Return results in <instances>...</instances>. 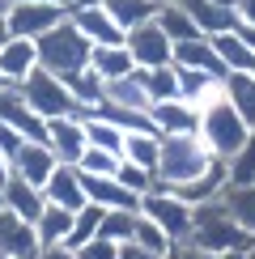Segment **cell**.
I'll return each instance as SVG.
<instances>
[{"instance_id":"6da1fadb","label":"cell","mask_w":255,"mask_h":259,"mask_svg":"<svg viewBox=\"0 0 255 259\" xmlns=\"http://www.w3.org/2000/svg\"><path fill=\"white\" fill-rule=\"evenodd\" d=\"M196 251L204 255H217V251H251L255 246V234H247L238 221H234V212L226 208V200H208V204H196V234H191V242Z\"/></svg>"},{"instance_id":"7a4b0ae2","label":"cell","mask_w":255,"mask_h":259,"mask_svg":"<svg viewBox=\"0 0 255 259\" xmlns=\"http://www.w3.org/2000/svg\"><path fill=\"white\" fill-rule=\"evenodd\" d=\"M251 136V123L242 119L238 111H234V102L226 98V94H217V98H208L204 106H200V140L208 145L212 157H234L242 145H247Z\"/></svg>"},{"instance_id":"3957f363","label":"cell","mask_w":255,"mask_h":259,"mask_svg":"<svg viewBox=\"0 0 255 259\" xmlns=\"http://www.w3.org/2000/svg\"><path fill=\"white\" fill-rule=\"evenodd\" d=\"M90 56H94V42L72 21H64V26H56L51 34L38 38V64L47 72H56V77H64V81H72L77 72L90 68Z\"/></svg>"},{"instance_id":"277c9868","label":"cell","mask_w":255,"mask_h":259,"mask_svg":"<svg viewBox=\"0 0 255 259\" xmlns=\"http://www.w3.org/2000/svg\"><path fill=\"white\" fill-rule=\"evenodd\" d=\"M208 145L200 136H162V157H157V183L162 187H183V183L200 179L212 166Z\"/></svg>"},{"instance_id":"5b68a950","label":"cell","mask_w":255,"mask_h":259,"mask_svg":"<svg viewBox=\"0 0 255 259\" xmlns=\"http://www.w3.org/2000/svg\"><path fill=\"white\" fill-rule=\"evenodd\" d=\"M141 212L153 225H162L170 246H187L191 234H196V204L179 200L170 187H157V191H149V196H141Z\"/></svg>"},{"instance_id":"8992f818","label":"cell","mask_w":255,"mask_h":259,"mask_svg":"<svg viewBox=\"0 0 255 259\" xmlns=\"http://www.w3.org/2000/svg\"><path fill=\"white\" fill-rule=\"evenodd\" d=\"M17 90L26 94V102L34 106L42 119H60V115H85L81 106H77V98H72L68 81H64V77H56V72H47L42 64H38V68H34L26 81L17 85Z\"/></svg>"},{"instance_id":"52a82bcc","label":"cell","mask_w":255,"mask_h":259,"mask_svg":"<svg viewBox=\"0 0 255 259\" xmlns=\"http://www.w3.org/2000/svg\"><path fill=\"white\" fill-rule=\"evenodd\" d=\"M68 21V9L64 5H42V0H13L9 5V13H5V26H9V34L13 38H42V34H51L56 26H64Z\"/></svg>"},{"instance_id":"ba28073f","label":"cell","mask_w":255,"mask_h":259,"mask_svg":"<svg viewBox=\"0 0 255 259\" xmlns=\"http://www.w3.org/2000/svg\"><path fill=\"white\" fill-rule=\"evenodd\" d=\"M68 21L94 42V47H123V42H128V30L106 13V5H72L68 9Z\"/></svg>"},{"instance_id":"9c48e42d","label":"cell","mask_w":255,"mask_h":259,"mask_svg":"<svg viewBox=\"0 0 255 259\" xmlns=\"http://www.w3.org/2000/svg\"><path fill=\"white\" fill-rule=\"evenodd\" d=\"M128 51H132L136 68H166V64H175V42L166 38L157 17L136 26V30H128Z\"/></svg>"},{"instance_id":"30bf717a","label":"cell","mask_w":255,"mask_h":259,"mask_svg":"<svg viewBox=\"0 0 255 259\" xmlns=\"http://www.w3.org/2000/svg\"><path fill=\"white\" fill-rule=\"evenodd\" d=\"M42 242L34 221L17 217L13 208H0V259H38Z\"/></svg>"},{"instance_id":"8fae6325","label":"cell","mask_w":255,"mask_h":259,"mask_svg":"<svg viewBox=\"0 0 255 259\" xmlns=\"http://www.w3.org/2000/svg\"><path fill=\"white\" fill-rule=\"evenodd\" d=\"M157 136H200V106L187 98H170V102H153L149 106Z\"/></svg>"},{"instance_id":"7c38bea8","label":"cell","mask_w":255,"mask_h":259,"mask_svg":"<svg viewBox=\"0 0 255 259\" xmlns=\"http://www.w3.org/2000/svg\"><path fill=\"white\" fill-rule=\"evenodd\" d=\"M0 119L9 127H17L26 140H47V119L26 102V94L17 85H0Z\"/></svg>"},{"instance_id":"4fadbf2b","label":"cell","mask_w":255,"mask_h":259,"mask_svg":"<svg viewBox=\"0 0 255 259\" xmlns=\"http://www.w3.org/2000/svg\"><path fill=\"white\" fill-rule=\"evenodd\" d=\"M47 145L56 149L60 161L77 166L81 153L90 149V140H85V115H60V119H47Z\"/></svg>"},{"instance_id":"5bb4252c","label":"cell","mask_w":255,"mask_h":259,"mask_svg":"<svg viewBox=\"0 0 255 259\" xmlns=\"http://www.w3.org/2000/svg\"><path fill=\"white\" fill-rule=\"evenodd\" d=\"M42 196H47V204H60V208L68 212H81L85 204H90V196H85V175L81 166H68V161H60L56 175L47 179V187H42Z\"/></svg>"},{"instance_id":"9a60e30c","label":"cell","mask_w":255,"mask_h":259,"mask_svg":"<svg viewBox=\"0 0 255 259\" xmlns=\"http://www.w3.org/2000/svg\"><path fill=\"white\" fill-rule=\"evenodd\" d=\"M56 166H60V157H56V149L47 140H26L13 153V175H21L26 183H34V187H47V179L56 175Z\"/></svg>"},{"instance_id":"2e32d148","label":"cell","mask_w":255,"mask_h":259,"mask_svg":"<svg viewBox=\"0 0 255 259\" xmlns=\"http://www.w3.org/2000/svg\"><path fill=\"white\" fill-rule=\"evenodd\" d=\"M38 68V42L34 38H9L0 47V77L5 85H21Z\"/></svg>"},{"instance_id":"e0dca14e","label":"cell","mask_w":255,"mask_h":259,"mask_svg":"<svg viewBox=\"0 0 255 259\" xmlns=\"http://www.w3.org/2000/svg\"><path fill=\"white\" fill-rule=\"evenodd\" d=\"M85 196H90V204H102V208H136L141 212V196L128 191L115 175H85Z\"/></svg>"},{"instance_id":"ac0fdd59","label":"cell","mask_w":255,"mask_h":259,"mask_svg":"<svg viewBox=\"0 0 255 259\" xmlns=\"http://www.w3.org/2000/svg\"><path fill=\"white\" fill-rule=\"evenodd\" d=\"M183 9L191 13V21L200 26L204 38H217V34H230L238 26V13L230 5H217V0H183Z\"/></svg>"},{"instance_id":"d6986e66","label":"cell","mask_w":255,"mask_h":259,"mask_svg":"<svg viewBox=\"0 0 255 259\" xmlns=\"http://www.w3.org/2000/svg\"><path fill=\"white\" fill-rule=\"evenodd\" d=\"M175 64H179V68L212 72V77H221V81L230 77V68L221 64L217 47H212V38H187V42H179V47H175Z\"/></svg>"},{"instance_id":"ffe728a7","label":"cell","mask_w":255,"mask_h":259,"mask_svg":"<svg viewBox=\"0 0 255 259\" xmlns=\"http://www.w3.org/2000/svg\"><path fill=\"white\" fill-rule=\"evenodd\" d=\"M5 208H13L17 217H26V221H38L42 208H47V196H42V187L26 183L21 175H9L5 179Z\"/></svg>"},{"instance_id":"44dd1931","label":"cell","mask_w":255,"mask_h":259,"mask_svg":"<svg viewBox=\"0 0 255 259\" xmlns=\"http://www.w3.org/2000/svg\"><path fill=\"white\" fill-rule=\"evenodd\" d=\"M90 68L98 72L102 81H119V77H132L136 72V60H132V51H128V42L123 47H94Z\"/></svg>"},{"instance_id":"7402d4cb","label":"cell","mask_w":255,"mask_h":259,"mask_svg":"<svg viewBox=\"0 0 255 259\" xmlns=\"http://www.w3.org/2000/svg\"><path fill=\"white\" fill-rule=\"evenodd\" d=\"M157 26L166 30V38L175 42V47H179V42H187V38H204V34H200V26L191 21V13L183 9V0H170V5L157 9Z\"/></svg>"},{"instance_id":"603a6c76","label":"cell","mask_w":255,"mask_h":259,"mask_svg":"<svg viewBox=\"0 0 255 259\" xmlns=\"http://www.w3.org/2000/svg\"><path fill=\"white\" fill-rule=\"evenodd\" d=\"M179 68V64H175ZM221 94V77H212V72H200V68H179V98L204 106L208 98H217Z\"/></svg>"},{"instance_id":"cb8c5ba5","label":"cell","mask_w":255,"mask_h":259,"mask_svg":"<svg viewBox=\"0 0 255 259\" xmlns=\"http://www.w3.org/2000/svg\"><path fill=\"white\" fill-rule=\"evenodd\" d=\"M85 140H90L94 149H106V153H119V157H123V140H128V132H123L119 123H111L106 115L90 111V115H85Z\"/></svg>"},{"instance_id":"d4e9b609","label":"cell","mask_w":255,"mask_h":259,"mask_svg":"<svg viewBox=\"0 0 255 259\" xmlns=\"http://www.w3.org/2000/svg\"><path fill=\"white\" fill-rule=\"evenodd\" d=\"M106 102L111 106H128V111H149V90L141 81V68H136L132 77L106 81Z\"/></svg>"},{"instance_id":"484cf974","label":"cell","mask_w":255,"mask_h":259,"mask_svg":"<svg viewBox=\"0 0 255 259\" xmlns=\"http://www.w3.org/2000/svg\"><path fill=\"white\" fill-rule=\"evenodd\" d=\"M221 94L234 102V111L255 127V72H230L221 81Z\"/></svg>"},{"instance_id":"4316f807","label":"cell","mask_w":255,"mask_h":259,"mask_svg":"<svg viewBox=\"0 0 255 259\" xmlns=\"http://www.w3.org/2000/svg\"><path fill=\"white\" fill-rule=\"evenodd\" d=\"M157 157H162V136H157V132H128L123 161L145 166V170H153V175H157Z\"/></svg>"},{"instance_id":"83f0119b","label":"cell","mask_w":255,"mask_h":259,"mask_svg":"<svg viewBox=\"0 0 255 259\" xmlns=\"http://www.w3.org/2000/svg\"><path fill=\"white\" fill-rule=\"evenodd\" d=\"M102 217H106L102 204H85L81 212H72V230H68V238H64V246L81 251L85 242H94V238H98V230H102Z\"/></svg>"},{"instance_id":"f1b7e54d","label":"cell","mask_w":255,"mask_h":259,"mask_svg":"<svg viewBox=\"0 0 255 259\" xmlns=\"http://www.w3.org/2000/svg\"><path fill=\"white\" fill-rule=\"evenodd\" d=\"M212 47H217V56H221V64H226L230 72H255V51L234 34V30H230V34H217Z\"/></svg>"},{"instance_id":"f546056e","label":"cell","mask_w":255,"mask_h":259,"mask_svg":"<svg viewBox=\"0 0 255 259\" xmlns=\"http://www.w3.org/2000/svg\"><path fill=\"white\" fill-rule=\"evenodd\" d=\"M157 9H162L157 0H106V13L119 21L123 30H136V26H145V21H153Z\"/></svg>"},{"instance_id":"4dcf8cb0","label":"cell","mask_w":255,"mask_h":259,"mask_svg":"<svg viewBox=\"0 0 255 259\" xmlns=\"http://www.w3.org/2000/svg\"><path fill=\"white\" fill-rule=\"evenodd\" d=\"M68 90H72V98H77V106H81L85 115H90V111H98V106L106 102V81H102L94 68L77 72V77L68 81Z\"/></svg>"},{"instance_id":"1f68e13d","label":"cell","mask_w":255,"mask_h":259,"mask_svg":"<svg viewBox=\"0 0 255 259\" xmlns=\"http://www.w3.org/2000/svg\"><path fill=\"white\" fill-rule=\"evenodd\" d=\"M141 81L149 90V106L179 98V68L175 64H166V68H141Z\"/></svg>"},{"instance_id":"d6a6232c","label":"cell","mask_w":255,"mask_h":259,"mask_svg":"<svg viewBox=\"0 0 255 259\" xmlns=\"http://www.w3.org/2000/svg\"><path fill=\"white\" fill-rule=\"evenodd\" d=\"M34 230H38V242H42V246L64 242V238H68V230H72V212L60 208V204H47V208H42V217L34 221Z\"/></svg>"},{"instance_id":"836d02e7","label":"cell","mask_w":255,"mask_h":259,"mask_svg":"<svg viewBox=\"0 0 255 259\" xmlns=\"http://www.w3.org/2000/svg\"><path fill=\"white\" fill-rule=\"evenodd\" d=\"M226 175H230V187H255V127H251L247 145L234 157H226Z\"/></svg>"},{"instance_id":"e575fe53","label":"cell","mask_w":255,"mask_h":259,"mask_svg":"<svg viewBox=\"0 0 255 259\" xmlns=\"http://www.w3.org/2000/svg\"><path fill=\"white\" fill-rule=\"evenodd\" d=\"M221 200H226V208L234 212V221L247 234H255V187H226Z\"/></svg>"},{"instance_id":"d590c367","label":"cell","mask_w":255,"mask_h":259,"mask_svg":"<svg viewBox=\"0 0 255 259\" xmlns=\"http://www.w3.org/2000/svg\"><path fill=\"white\" fill-rule=\"evenodd\" d=\"M136 221H141V212H136V208H106L98 234H102V238H115V242H132Z\"/></svg>"},{"instance_id":"8d00e7d4","label":"cell","mask_w":255,"mask_h":259,"mask_svg":"<svg viewBox=\"0 0 255 259\" xmlns=\"http://www.w3.org/2000/svg\"><path fill=\"white\" fill-rule=\"evenodd\" d=\"M115 179H119V183H123L128 191H136V196H149V191H157V187H162L153 170H145V166H132V161H119V170H115Z\"/></svg>"},{"instance_id":"74e56055","label":"cell","mask_w":255,"mask_h":259,"mask_svg":"<svg viewBox=\"0 0 255 259\" xmlns=\"http://www.w3.org/2000/svg\"><path fill=\"white\" fill-rule=\"evenodd\" d=\"M119 153H106V149H85V153H81V161H77V166L85 170V175H115V170H119Z\"/></svg>"},{"instance_id":"f35d334b","label":"cell","mask_w":255,"mask_h":259,"mask_svg":"<svg viewBox=\"0 0 255 259\" xmlns=\"http://www.w3.org/2000/svg\"><path fill=\"white\" fill-rule=\"evenodd\" d=\"M132 242H141V246H149V251H157V255H166L170 251V238L162 234V225H153L141 212V221H136V234H132Z\"/></svg>"},{"instance_id":"ab89813d","label":"cell","mask_w":255,"mask_h":259,"mask_svg":"<svg viewBox=\"0 0 255 259\" xmlns=\"http://www.w3.org/2000/svg\"><path fill=\"white\" fill-rule=\"evenodd\" d=\"M77 255H81V259H119V242H115V238H102V234H98V238L85 242Z\"/></svg>"},{"instance_id":"60d3db41","label":"cell","mask_w":255,"mask_h":259,"mask_svg":"<svg viewBox=\"0 0 255 259\" xmlns=\"http://www.w3.org/2000/svg\"><path fill=\"white\" fill-rule=\"evenodd\" d=\"M21 145H26V136H21L17 127H9L5 119H0V149H5V153H9V161H13V153H17Z\"/></svg>"},{"instance_id":"b9f144b4","label":"cell","mask_w":255,"mask_h":259,"mask_svg":"<svg viewBox=\"0 0 255 259\" xmlns=\"http://www.w3.org/2000/svg\"><path fill=\"white\" fill-rule=\"evenodd\" d=\"M119 259H162V255L141 246V242H119Z\"/></svg>"},{"instance_id":"7bdbcfd3","label":"cell","mask_w":255,"mask_h":259,"mask_svg":"<svg viewBox=\"0 0 255 259\" xmlns=\"http://www.w3.org/2000/svg\"><path fill=\"white\" fill-rule=\"evenodd\" d=\"M38 259H81L72 246H64V242H51V246H42L38 251Z\"/></svg>"},{"instance_id":"ee69618b","label":"cell","mask_w":255,"mask_h":259,"mask_svg":"<svg viewBox=\"0 0 255 259\" xmlns=\"http://www.w3.org/2000/svg\"><path fill=\"white\" fill-rule=\"evenodd\" d=\"M234 13H238V21L255 26V0H238V5H234Z\"/></svg>"},{"instance_id":"f6af8a7d","label":"cell","mask_w":255,"mask_h":259,"mask_svg":"<svg viewBox=\"0 0 255 259\" xmlns=\"http://www.w3.org/2000/svg\"><path fill=\"white\" fill-rule=\"evenodd\" d=\"M234 34H238L242 42H247V47L255 51V26H247V21H238V26H234Z\"/></svg>"},{"instance_id":"bcb514c9","label":"cell","mask_w":255,"mask_h":259,"mask_svg":"<svg viewBox=\"0 0 255 259\" xmlns=\"http://www.w3.org/2000/svg\"><path fill=\"white\" fill-rule=\"evenodd\" d=\"M200 259H247V251H217V255H204V251H200Z\"/></svg>"},{"instance_id":"7dc6e473","label":"cell","mask_w":255,"mask_h":259,"mask_svg":"<svg viewBox=\"0 0 255 259\" xmlns=\"http://www.w3.org/2000/svg\"><path fill=\"white\" fill-rule=\"evenodd\" d=\"M9 175H13V161H9V153H5V149H0V183H5Z\"/></svg>"},{"instance_id":"c3c4849f","label":"cell","mask_w":255,"mask_h":259,"mask_svg":"<svg viewBox=\"0 0 255 259\" xmlns=\"http://www.w3.org/2000/svg\"><path fill=\"white\" fill-rule=\"evenodd\" d=\"M162 259H187V255H183V246H170V251H166Z\"/></svg>"},{"instance_id":"681fc988","label":"cell","mask_w":255,"mask_h":259,"mask_svg":"<svg viewBox=\"0 0 255 259\" xmlns=\"http://www.w3.org/2000/svg\"><path fill=\"white\" fill-rule=\"evenodd\" d=\"M9 38H13V34H9V26H5V17H0V47H5Z\"/></svg>"},{"instance_id":"f907efd6","label":"cell","mask_w":255,"mask_h":259,"mask_svg":"<svg viewBox=\"0 0 255 259\" xmlns=\"http://www.w3.org/2000/svg\"><path fill=\"white\" fill-rule=\"evenodd\" d=\"M42 5H64V9H72L77 0H42Z\"/></svg>"},{"instance_id":"816d5d0a","label":"cell","mask_w":255,"mask_h":259,"mask_svg":"<svg viewBox=\"0 0 255 259\" xmlns=\"http://www.w3.org/2000/svg\"><path fill=\"white\" fill-rule=\"evenodd\" d=\"M9 5H13V0H0V17H5V13H9Z\"/></svg>"},{"instance_id":"f5cc1de1","label":"cell","mask_w":255,"mask_h":259,"mask_svg":"<svg viewBox=\"0 0 255 259\" xmlns=\"http://www.w3.org/2000/svg\"><path fill=\"white\" fill-rule=\"evenodd\" d=\"M77 5H106V0H77Z\"/></svg>"},{"instance_id":"db71d44e","label":"cell","mask_w":255,"mask_h":259,"mask_svg":"<svg viewBox=\"0 0 255 259\" xmlns=\"http://www.w3.org/2000/svg\"><path fill=\"white\" fill-rule=\"evenodd\" d=\"M0 208H5V183H0Z\"/></svg>"},{"instance_id":"11a10c76","label":"cell","mask_w":255,"mask_h":259,"mask_svg":"<svg viewBox=\"0 0 255 259\" xmlns=\"http://www.w3.org/2000/svg\"><path fill=\"white\" fill-rule=\"evenodd\" d=\"M217 5H230V9H234V5H238V0H217Z\"/></svg>"},{"instance_id":"9f6ffc18","label":"cell","mask_w":255,"mask_h":259,"mask_svg":"<svg viewBox=\"0 0 255 259\" xmlns=\"http://www.w3.org/2000/svg\"><path fill=\"white\" fill-rule=\"evenodd\" d=\"M247 259H255V246H251V251H247Z\"/></svg>"},{"instance_id":"6f0895ef","label":"cell","mask_w":255,"mask_h":259,"mask_svg":"<svg viewBox=\"0 0 255 259\" xmlns=\"http://www.w3.org/2000/svg\"><path fill=\"white\" fill-rule=\"evenodd\" d=\"M157 5H170V0H157Z\"/></svg>"},{"instance_id":"680465c9","label":"cell","mask_w":255,"mask_h":259,"mask_svg":"<svg viewBox=\"0 0 255 259\" xmlns=\"http://www.w3.org/2000/svg\"><path fill=\"white\" fill-rule=\"evenodd\" d=\"M0 85H5V77H0Z\"/></svg>"}]
</instances>
